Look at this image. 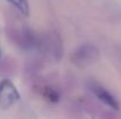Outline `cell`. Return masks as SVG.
<instances>
[{
	"mask_svg": "<svg viewBox=\"0 0 121 119\" xmlns=\"http://www.w3.org/2000/svg\"><path fill=\"white\" fill-rule=\"evenodd\" d=\"M8 36L11 40L18 46L20 49L26 51L38 50L39 43H40V36H38L27 25L19 23V26H11V31L8 32Z\"/></svg>",
	"mask_w": 121,
	"mask_h": 119,
	"instance_id": "1",
	"label": "cell"
},
{
	"mask_svg": "<svg viewBox=\"0 0 121 119\" xmlns=\"http://www.w3.org/2000/svg\"><path fill=\"white\" fill-rule=\"evenodd\" d=\"M38 51L48 56L49 60L59 62L64 56V44L60 34L55 31H49L40 36Z\"/></svg>",
	"mask_w": 121,
	"mask_h": 119,
	"instance_id": "2",
	"label": "cell"
},
{
	"mask_svg": "<svg viewBox=\"0 0 121 119\" xmlns=\"http://www.w3.org/2000/svg\"><path fill=\"white\" fill-rule=\"evenodd\" d=\"M100 58V50L92 43H83L79 46L71 55L72 63L78 68H88L95 64Z\"/></svg>",
	"mask_w": 121,
	"mask_h": 119,
	"instance_id": "3",
	"label": "cell"
},
{
	"mask_svg": "<svg viewBox=\"0 0 121 119\" xmlns=\"http://www.w3.org/2000/svg\"><path fill=\"white\" fill-rule=\"evenodd\" d=\"M20 99L19 91L14 83L8 78L0 81V110L12 107Z\"/></svg>",
	"mask_w": 121,
	"mask_h": 119,
	"instance_id": "4",
	"label": "cell"
},
{
	"mask_svg": "<svg viewBox=\"0 0 121 119\" xmlns=\"http://www.w3.org/2000/svg\"><path fill=\"white\" fill-rule=\"evenodd\" d=\"M86 86L102 104H105L106 106L111 107L112 110H115V111L120 110L119 100L106 88H104L100 83H98L96 81H87Z\"/></svg>",
	"mask_w": 121,
	"mask_h": 119,
	"instance_id": "5",
	"label": "cell"
},
{
	"mask_svg": "<svg viewBox=\"0 0 121 119\" xmlns=\"http://www.w3.org/2000/svg\"><path fill=\"white\" fill-rule=\"evenodd\" d=\"M39 92L41 93V96L51 103H58L60 100V93L56 89H54L53 86L49 85H42L39 88Z\"/></svg>",
	"mask_w": 121,
	"mask_h": 119,
	"instance_id": "6",
	"label": "cell"
},
{
	"mask_svg": "<svg viewBox=\"0 0 121 119\" xmlns=\"http://www.w3.org/2000/svg\"><path fill=\"white\" fill-rule=\"evenodd\" d=\"M21 15L28 16L30 15V4L28 0H7Z\"/></svg>",
	"mask_w": 121,
	"mask_h": 119,
	"instance_id": "7",
	"label": "cell"
},
{
	"mask_svg": "<svg viewBox=\"0 0 121 119\" xmlns=\"http://www.w3.org/2000/svg\"><path fill=\"white\" fill-rule=\"evenodd\" d=\"M0 61H1V50H0Z\"/></svg>",
	"mask_w": 121,
	"mask_h": 119,
	"instance_id": "8",
	"label": "cell"
}]
</instances>
